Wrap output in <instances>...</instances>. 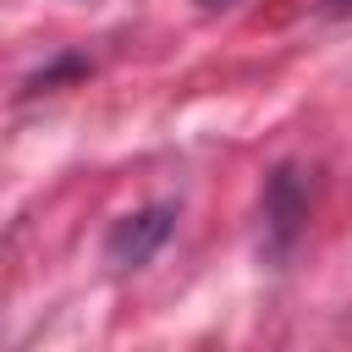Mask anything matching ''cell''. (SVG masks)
I'll use <instances>...</instances> for the list:
<instances>
[{"label":"cell","instance_id":"1","mask_svg":"<svg viewBox=\"0 0 352 352\" xmlns=\"http://www.w3.org/2000/svg\"><path fill=\"white\" fill-rule=\"evenodd\" d=\"M170 226H176V209H170V204H148V209L121 214V220L110 226V236H104V264H110V270H143V264L165 248Z\"/></svg>","mask_w":352,"mask_h":352},{"label":"cell","instance_id":"2","mask_svg":"<svg viewBox=\"0 0 352 352\" xmlns=\"http://www.w3.org/2000/svg\"><path fill=\"white\" fill-rule=\"evenodd\" d=\"M302 214H308L302 182H297V170H292V165H280V170L264 182V248H270L275 258L292 248V236H297Z\"/></svg>","mask_w":352,"mask_h":352},{"label":"cell","instance_id":"3","mask_svg":"<svg viewBox=\"0 0 352 352\" xmlns=\"http://www.w3.org/2000/svg\"><path fill=\"white\" fill-rule=\"evenodd\" d=\"M204 6H231V0H204Z\"/></svg>","mask_w":352,"mask_h":352}]
</instances>
